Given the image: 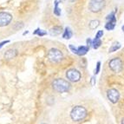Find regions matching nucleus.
I'll use <instances>...</instances> for the list:
<instances>
[{"mask_svg": "<svg viewBox=\"0 0 124 124\" xmlns=\"http://www.w3.org/2000/svg\"><path fill=\"white\" fill-rule=\"evenodd\" d=\"M121 48V44L119 42H116V43H114V44H112V46L109 48V50H108V52L109 53H111V52H114V51H116L117 50H119Z\"/></svg>", "mask_w": 124, "mask_h": 124, "instance_id": "obj_13", "label": "nucleus"}, {"mask_svg": "<svg viewBox=\"0 0 124 124\" xmlns=\"http://www.w3.org/2000/svg\"><path fill=\"white\" fill-rule=\"evenodd\" d=\"M71 37H72V31H71V30L69 27H66L63 34H62V37H63L64 39H70Z\"/></svg>", "mask_w": 124, "mask_h": 124, "instance_id": "obj_12", "label": "nucleus"}, {"mask_svg": "<svg viewBox=\"0 0 124 124\" xmlns=\"http://www.w3.org/2000/svg\"><path fill=\"white\" fill-rule=\"evenodd\" d=\"M66 77L69 80L73 83H77L81 79V73L77 70L70 69L66 72Z\"/></svg>", "mask_w": 124, "mask_h": 124, "instance_id": "obj_6", "label": "nucleus"}, {"mask_svg": "<svg viewBox=\"0 0 124 124\" xmlns=\"http://www.w3.org/2000/svg\"><path fill=\"white\" fill-rule=\"evenodd\" d=\"M115 27H116V23H113V22H109V21H108L107 23L105 25V28L108 30V31H113L115 29Z\"/></svg>", "mask_w": 124, "mask_h": 124, "instance_id": "obj_17", "label": "nucleus"}, {"mask_svg": "<svg viewBox=\"0 0 124 124\" xmlns=\"http://www.w3.org/2000/svg\"><path fill=\"white\" fill-rule=\"evenodd\" d=\"M48 58L51 62H58L62 59V53L57 49H51L48 52Z\"/></svg>", "mask_w": 124, "mask_h": 124, "instance_id": "obj_4", "label": "nucleus"}, {"mask_svg": "<svg viewBox=\"0 0 124 124\" xmlns=\"http://www.w3.org/2000/svg\"><path fill=\"white\" fill-rule=\"evenodd\" d=\"M95 77H92V78H91V84H92V85H95Z\"/></svg>", "mask_w": 124, "mask_h": 124, "instance_id": "obj_23", "label": "nucleus"}, {"mask_svg": "<svg viewBox=\"0 0 124 124\" xmlns=\"http://www.w3.org/2000/svg\"><path fill=\"white\" fill-rule=\"evenodd\" d=\"M102 36H103V31H99L97 33H96V35H95V37H96V38H101Z\"/></svg>", "mask_w": 124, "mask_h": 124, "instance_id": "obj_20", "label": "nucleus"}, {"mask_svg": "<svg viewBox=\"0 0 124 124\" xmlns=\"http://www.w3.org/2000/svg\"><path fill=\"white\" fill-rule=\"evenodd\" d=\"M99 24H100V22L98 20H92L89 23V28L91 30H95L99 26Z\"/></svg>", "mask_w": 124, "mask_h": 124, "instance_id": "obj_16", "label": "nucleus"}, {"mask_svg": "<svg viewBox=\"0 0 124 124\" xmlns=\"http://www.w3.org/2000/svg\"><path fill=\"white\" fill-rule=\"evenodd\" d=\"M107 96L108 99L109 100V101H111L112 103H116L120 99V93L116 89H110L108 90Z\"/></svg>", "mask_w": 124, "mask_h": 124, "instance_id": "obj_7", "label": "nucleus"}, {"mask_svg": "<svg viewBox=\"0 0 124 124\" xmlns=\"http://www.w3.org/2000/svg\"><path fill=\"white\" fill-rule=\"evenodd\" d=\"M70 49L72 50V52L76 53L78 56H83L89 51V46H79L78 48H76L73 45H70Z\"/></svg>", "mask_w": 124, "mask_h": 124, "instance_id": "obj_9", "label": "nucleus"}, {"mask_svg": "<svg viewBox=\"0 0 124 124\" xmlns=\"http://www.w3.org/2000/svg\"><path fill=\"white\" fill-rule=\"evenodd\" d=\"M105 0H90L89 4V10L94 13L99 12L105 7Z\"/></svg>", "mask_w": 124, "mask_h": 124, "instance_id": "obj_3", "label": "nucleus"}, {"mask_svg": "<svg viewBox=\"0 0 124 124\" xmlns=\"http://www.w3.org/2000/svg\"><path fill=\"white\" fill-rule=\"evenodd\" d=\"M122 31H124V25H123V26H122Z\"/></svg>", "mask_w": 124, "mask_h": 124, "instance_id": "obj_24", "label": "nucleus"}, {"mask_svg": "<svg viewBox=\"0 0 124 124\" xmlns=\"http://www.w3.org/2000/svg\"><path fill=\"white\" fill-rule=\"evenodd\" d=\"M101 38H96V37H95V39L92 41V46H93L94 49H98V48L101 46Z\"/></svg>", "mask_w": 124, "mask_h": 124, "instance_id": "obj_14", "label": "nucleus"}, {"mask_svg": "<svg viewBox=\"0 0 124 124\" xmlns=\"http://www.w3.org/2000/svg\"><path fill=\"white\" fill-rule=\"evenodd\" d=\"M9 40H6V41H4V42H2V43H0V49H1V48L3 47V46L4 45V44H7V43H9Z\"/></svg>", "mask_w": 124, "mask_h": 124, "instance_id": "obj_21", "label": "nucleus"}, {"mask_svg": "<svg viewBox=\"0 0 124 124\" xmlns=\"http://www.w3.org/2000/svg\"><path fill=\"white\" fill-rule=\"evenodd\" d=\"M87 44H88V45H92V41H91L90 38L87 39Z\"/></svg>", "mask_w": 124, "mask_h": 124, "instance_id": "obj_22", "label": "nucleus"}, {"mask_svg": "<svg viewBox=\"0 0 124 124\" xmlns=\"http://www.w3.org/2000/svg\"><path fill=\"white\" fill-rule=\"evenodd\" d=\"M58 4H59L58 0H56L55 1V7H54V14L56 16H60L61 15V10L58 7Z\"/></svg>", "mask_w": 124, "mask_h": 124, "instance_id": "obj_15", "label": "nucleus"}, {"mask_svg": "<svg viewBox=\"0 0 124 124\" xmlns=\"http://www.w3.org/2000/svg\"><path fill=\"white\" fill-rule=\"evenodd\" d=\"M62 31V28L60 26H55L53 28L50 30V34L53 37H56V36H59Z\"/></svg>", "mask_w": 124, "mask_h": 124, "instance_id": "obj_10", "label": "nucleus"}, {"mask_svg": "<svg viewBox=\"0 0 124 124\" xmlns=\"http://www.w3.org/2000/svg\"><path fill=\"white\" fill-rule=\"evenodd\" d=\"M122 123H124V119H122Z\"/></svg>", "mask_w": 124, "mask_h": 124, "instance_id": "obj_25", "label": "nucleus"}, {"mask_svg": "<svg viewBox=\"0 0 124 124\" xmlns=\"http://www.w3.org/2000/svg\"><path fill=\"white\" fill-rule=\"evenodd\" d=\"M12 20V16L8 12H0V27L7 26Z\"/></svg>", "mask_w": 124, "mask_h": 124, "instance_id": "obj_8", "label": "nucleus"}, {"mask_svg": "<svg viewBox=\"0 0 124 124\" xmlns=\"http://www.w3.org/2000/svg\"><path fill=\"white\" fill-rule=\"evenodd\" d=\"M53 89L59 93H63L67 92L70 89V83L68 81H65L63 79H56L52 83Z\"/></svg>", "mask_w": 124, "mask_h": 124, "instance_id": "obj_2", "label": "nucleus"}, {"mask_svg": "<svg viewBox=\"0 0 124 124\" xmlns=\"http://www.w3.org/2000/svg\"><path fill=\"white\" fill-rule=\"evenodd\" d=\"M46 34H47V32L42 31V30H40V29H37L34 31V35H37V36H39V37H44Z\"/></svg>", "mask_w": 124, "mask_h": 124, "instance_id": "obj_18", "label": "nucleus"}, {"mask_svg": "<svg viewBox=\"0 0 124 124\" xmlns=\"http://www.w3.org/2000/svg\"><path fill=\"white\" fill-rule=\"evenodd\" d=\"M17 52L16 50H9L4 54V57H5V59H8V60L9 59H12L17 56Z\"/></svg>", "mask_w": 124, "mask_h": 124, "instance_id": "obj_11", "label": "nucleus"}, {"mask_svg": "<svg viewBox=\"0 0 124 124\" xmlns=\"http://www.w3.org/2000/svg\"><path fill=\"white\" fill-rule=\"evenodd\" d=\"M122 65H123V63L120 58H114V59L110 60L109 63H108L110 70L115 73H119L120 71H122Z\"/></svg>", "mask_w": 124, "mask_h": 124, "instance_id": "obj_5", "label": "nucleus"}, {"mask_svg": "<svg viewBox=\"0 0 124 124\" xmlns=\"http://www.w3.org/2000/svg\"><path fill=\"white\" fill-rule=\"evenodd\" d=\"M100 68H101V62H97L96 63V69L95 70V75H97L100 72Z\"/></svg>", "mask_w": 124, "mask_h": 124, "instance_id": "obj_19", "label": "nucleus"}, {"mask_svg": "<svg viewBox=\"0 0 124 124\" xmlns=\"http://www.w3.org/2000/svg\"><path fill=\"white\" fill-rule=\"evenodd\" d=\"M71 119L75 122H80L85 119L87 116V110L84 107L82 106H77L73 108V109L70 112Z\"/></svg>", "mask_w": 124, "mask_h": 124, "instance_id": "obj_1", "label": "nucleus"}]
</instances>
